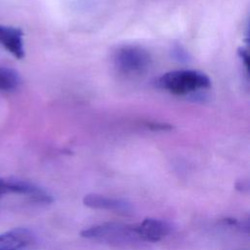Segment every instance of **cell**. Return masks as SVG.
<instances>
[{
    "mask_svg": "<svg viewBox=\"0 0 250 250\" xmlns=\"http://www.w3.org/2000/svg\"><path fill=\"white\" fill-rule=\"evenodd\" d=\"M112 61L116 70L125 76L143 74L151 63L149 53L135 45H125L118 48L112 56Z\"/></svg>",
    "mask_w": 250,
    "mask_h": 250,
    "instance_id": "3957f363",
    "label": "cell"
},
{
    "mask_svg": "<svg viewBox=\"0 0 250 250\" xmlns=\"http://www.w3.org/2000/svg\"><path fill=\"white\" fill-rule=\"evenodd\" d=\"M0 192L2 195L8 193L22 194L37 203L53 202V197L48 191L31 182L16 177L0 178Z\"/></svg>",
    "mask_w": 250,
    "mask_h": 250,
    "instance_id": "277c9868",
    "label": "cell"
},
{
    "mask_svg": "<svg viewBox=\"0 0 250 250\" xmlns=\"http://www.w3.org/2000/svg\"><path fill=\"white\" fill-rule=\"evenodd\" d=\"M23 32L21 28L0 24V45L17 59L24 57Z\"/></svg>",
    "mask_w": 250,
    "mask_h": 250,
    "instance_id": "ba28073f",
    "label": "cell"
},
{
    "mask_svg": "<svg viewBox=\"0 0 250 250\" xmlns=\"http://www.w3.org/2000/svg\"><path fill=\"white\" fill-rule=\"evenodd\" d=\"M33 242V233L25 228L13 229L0 234V250H25Z\"/></svg>",
    "mask_w": 250,
    "mask_h": 250,
    "instance_id": "52a82bcc",
    "label": "cell"
},
{
    "mask_svg": "<svg viewBox=\"0 0 250 250\" xmlns=\"http://www.w3.org/2000/svg\"><path fill=\"white\" fill-rule=\"evenodd\" d=\"M135 230L141 241L157 242L170 233L171 227L162 220L146 218L135 225Z\"/></svg>",
    "mask_w": 250,
    "mask_h": 250,
    "instance_id": "8992f818",
    "label": "cell"
},
{
    "mask_svg": "<svg viewBox=\"0 0 250 250\" xmlns=\"http://www.w3.org/2000/svg\"><path fill=\"white\" fill-rule=\"evenodd\" d=\"M21 79L19 73L12 68L0 66V92H10L18 88Z\"/></svg>",
    "mask_w": 250,
    "mask_h": 250,
    "instance_id": "9c48e42d",
    "label": "cell"
},
{
    "mask_svg": "<svg viewBox=\"0 0 250 250\" xmlns=\"http://www.w3.org/2000/svg\"><path fill=\"white\" fill-rule=\"evenodd\" d=\"M158 88L174 95H188L211 86L210 78L193 69H179L163 73L155 80Z\"/></svg>",
    "mask_w": 250,
    "mask_h": 250,
    "instance_id": "6da1fadb",
    "label": "cell"
},
{
    "mask_svg": "<svg viewBox=\"0 0 250 250\" xmlns=\"http://www.w3.org/2000/svg\"><path fill=\"white\" fill-rule=\"evenodd\" d=\"M81 236L112 245H127L141 241L138 237L135 225L120 223H106L93 226L81 231Z\"/></svg>",
    "mask_w": 250,
    "mask_h": 250,
    "instance_id": "7a4b0ae2",
    "label": "cell"
},
{
    "mask_svg": "<svg viewBox=\"0 0 250 250\" xmlns=\"http://www.w3.org/2000/svg\"><path fill=\"white\" fill-rule=\"evenodd\" d=\"M238 56L239 58L241 59L242 62L244 63V66L246 67V69H248V62H249V55H248V52L247 50H245L244 48H239L238 51Z\"/></svg>",
    "mask_w": 250,
    "mask_h": 250,
    "instance_id": "30bf717a",
    "label": "cell"
},
{
    "mask_svg": "<svg viewBox=\"0 0 250 250\" xmlns=\"http://www.w3.org/2000/svg\"><path fill=\"white\" fill-rule=\"evenodd\" d=\"M83 204L92 209L107 210L122 216H131L134 213V207L129 201L97 193L86 194L83 197Z\"/></svg>",
    "mask_w": 250,
    "mask_h": 250,
    "instance_id": "5b68a950",
    "label": "cell"
},
{
    "mask_svg": "<svg viewBox=\"0 0 250 250\" xmlns=\"http://www.w3.org/2000/svg\"><path fill=\"white\" fill-rule=\"evenodd\" d=\"M1 196H2V194H1V192H0V197H1Z\"/></svg>",
    "mask_w": 250,
    "mask_h": 250,
    "instance_id": "8fae6325",
    "label": "cell"
}]
</instances>
